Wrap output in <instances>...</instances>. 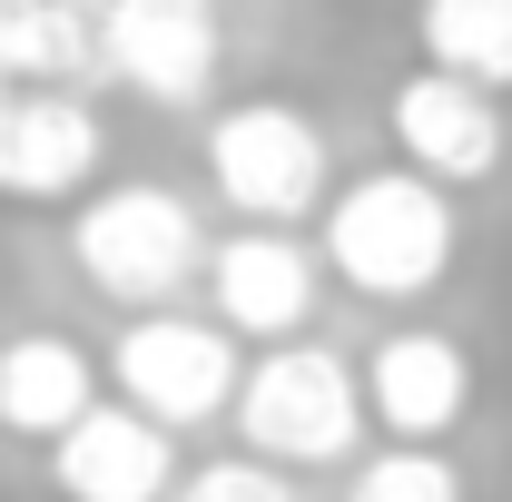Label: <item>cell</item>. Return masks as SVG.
<instances>
[{
	"label": "cell",
	"mask_w": 512,
	"mask_h": 502,
	"mask_svg": "<svg viewBox=\"0 0 512 502\" xmlns=\"http://www.w3.org/2000/svg\"><path fill=\"white\" fill-rule=\"evenodd\" d=\"M453 247H463V217H453V197L434 188V178H414V168H375V178H355V188L325 197V266H335L355 296H375V306L434 296Z\"/></svg>",
	"instance_id": "6da1fadb"
},
{
	"label": "cell",
	"mask_w": 512,
	"mask_h": 502,
	"mask_svg": "<svg viewBox=\"0 0 512 502\" xmlns=\"http://www.w3.org/2000/svg\"><path fill=\"white\" fill-rule=\"evenodd\" d=\"M89 404H99V365H89L69 335L30 325V335H10V345H0V434L60 443Z\"/></svg>",
	"instance_id": "4fadbf2b"
},
{
	"label": "cell",
	"mask_w": 512,
	"mask_h": 502,
	"mask_svg": "<svg viewBox=\"0 0 512 502\" xmlns=\"http://www.w3.org/2000/svg\"><path fill=\"white\" fill-rule=\"evenodd\" d=\"M394 148H404V168L414 178H434V188H473V178H493L512 148L503 128V99L493 89H473V79H453V69H414L404 89H394Z\"/></svg>",
	"instance_id": "52a82bcc"
},
{
	"label": "cell",
	"mask_w": 512,
	"mask_h": 502,
	"mask_svg": "<svg viewBox=\"0 0 512 502\" xmlns=\"http://www.w3.org/2000/svg\"><path fill=\"white\" fill-rule=\"evenodd\" d=\"M168 502H296V483L276 473V463H197V473H178V493Z\"/></svg>",
	"instance_id": "2e32d148"
},
{
	"label": "cell",
	"mask_w": 512,
	"mask_h": 502,
	"mask_svg": "<svg viewBox=\"0 0 512 502\" xmlns=\"http://www.w3.org/2000/svg\"><path fill=\"white\" fill-rule=\"evenodd\" d=\"M109 79L99 0H0V99L10 89H89Z\"/></svg>",
	"instance_id": "7c38bea8"
},
{
	"label": "cell",
	"mask_w": 512,
	"mask_h": 502,
	"mask_svg": "<svg viewBox=\"0 0 512 502\" xmlns=\"http://www.w3.org/2000/svg\"><path fill=\"white\" fill-rule=\"evenodd\" d=\"M109 375H119V394L148 414V424H207V414H237V345H227V325H207V315H128L119 345H109Z\"/></svg>",
	"instance_id": "5b68a950"
},
{
	"label": "cell",
	"mask_w": 512,
	"mask_h": 502,
	"mask_svg": "<svg viewBox=\"0 0 512 502\" xmlns=\"http://www.w3.org/2000/svg\"><path fill=\"white\" fill-rule=\"evenodd\" d=\"M424 69H453L473 89H512V0H414Z\"/></svg>",
	"instance_id": "5bb4252c"
},
{
	"label": "cell",
	"mask_w": 512,
	"mask_h": 502,
	"mask_svg": "<svg viewBox=\"0 0 512 502\" xmlns=\"http://www.w3.org/2000/svg\"><path fill=\"white\" fill-rule=\"evenodd\" d=\"M207 178L247 227H296L325 207V128L296 99H247L207 128Z\"/></svg>",
	"instance_id": "277c9868"
},
{
	"label": "cell",
	"mask_w": 512,
	"mask_h": 502,
	"mask_svg": "<svg viewBox=\"0 0 512 502\" xmlns=\"http://www.w3.org/2000/svg\"><path fill=\"white\" fill-rule=\"evenodd\" d=\"M237 434H247L256 463L276 473H316V463H345L365 443V375L325 345H276L247 384H237Z\"/></svg>",
	"instance_id": "3957f363"
},
{
	"label": "cell",
	"mask_w": 512,
	"mask_h": 502,
	"mask_svg": "<svg viewBox=\"0 0 512 502\" xmlns=\"http://www.w3.org/2000/svg\"><path fill=\"white\" fill-rule=\"evenodd\" d=\"M69 256H79L89 296H109L119 315H158V306H178L188 276H207V227L178 188L138 178V188H99L79 207Z\"/></svg>",
	"instance_id": "7a4b0ae2"
},
{
	"label": "cell",
	"mask_w": 512,
	"mask_h": 502,
	"mask_svg": "<svg viewBox=\"0 0 512 502\" xmlns=\"http://www.w3.org/2000/svg\"><path fill=\"white\" fill-rule=\"evenodd\" d=\"M316 266L325 256L296 227H247L207 256V286H217V325L227 335H296L316 315Z\"/></svg>",
	"instance_id": "30bf717a"
},
{
	"label": "cell",
	"mask_w": 512,
	"mask_h": 502,
	"mask_svg": "<svg viewBox=\"0 0 512 502\" xmlns=\"http://www.w3.org/2000/svg\"><path fill=\"white\" fill-rule=\"evenodd\" d=\"M109 128L89 109V89H10L0 99V197L10 207H60L99 178Z\"/></svg>",
	"instance_id": "8992f818"
},
{
	"label": "cell",
	"mask_w": 512,
	"mask_h": 502,
	"mask_svg": "<svg viewBox=\"0 0 512 502\" xmlns=\"http://www.w3.org/2000/svg\"><path fill=\"white\" fill-rule=\"evenodd\" d=\"M365 404H375V424L394 443H444L463 424V404H473V355L434 325H404L365 365Z\"/></svg>",
	"instance_id": "8fae6325"
},
{
	"label": "cell",
	"mask_w": 512,
	"mask_h": 502,
	"mask_svg": "<svg viewBox=\"0 0 512 502\" xmlns=\"http://www.w3.org/2000/svg\"><path fill=\"white\" fill-rule=\"evenodd\" d=\"M50 473H60L69 502H168L178 493V443H168V424H148L138 404H89L50 443Z\"/></svg>",
	"instance_id": "9c48e42d"
},
{
	"label": "cell",
	"mask_w": 512,
	"mask_h": 502,
	"mask_svg": "<svg viewBox=\"0 0 512 502\" xmlns=\"http://www.w3.org/2000/svg\"><path fill=\"white\" fill-rule=\"evenodd\" d=\"M345 502H463V473H453L434 443H394L375 463H355Z\"/></svg>",
	"instance_id": "9a60e30c"
},
{
	"label": "cell",
	"mask_w": 512,
	"mask_h": 502,
	"mask_svg": "<svg viewBox=\"0 0 512 502\" xmlns=\"http://www.w3.org/2000/svg\"><path fill=\"white\" fill-rule=\"evenodd\" d=\"M109 79L158 109H197L217 89V0H99Z\"/></svg>",
	"instance_id": "ba28073f"
}]
</instances>
